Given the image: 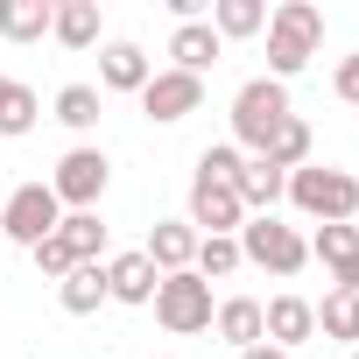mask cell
I'll list each match as a JSON object with an SVG mask.
<instances>
[{
	"instance_id": "cell-1",
	"label": "cell",
	"mask_w": 359,
	"mask_h": 359,
	"mask_svg": "<svg viewBox=\"0 0 359 359\" xmlns=\"http://www.w3.org/2000/svg\"><path fill=\"white\" fill-rule=\"evenodd\" d=\"M303 219H317V226H352L359 219V176L352 169H331V162H303V169H289V191H282Z\"/></svg>"
},
{
	"instance_id": "cell-2",
	"label": "cell",
	"mask_w": 359,
	"mask_h": 359,
	"mask_svg": "<svg viewBox=\"0 0 359 359\" xmlns=\"http://www.w3.org/2000/svg\"><path fill=\"white\" fill-rule=\"evenodd\" d=\"M324 43V8H310V0H282V8H268V78L289 85L296 71H310Z\"/></svg>"
},
{
	"instance_id": "cell-3",
	"label": "cell",
	"mask_w": 359,
	"mask_h": 359,
	"mask_svg": "<svg viewBox=\"0 0 359 359\" xmlns=\"http://www.w3.org/2000/svg\"><path fill=\"white\" fill-rule=\"evenodd\" d=\"M289 113H296V106H289V85H275V78H247V85L233 92V148H254V155H261Z\"/></svg>"
},
{
	"instance_id": "cell-4",
	"label": "cell",
	"mask_w": 359,
	"mask_h": 359,
	"mask_svg": "<svg viewBox=\"0 0 359 359\" xmlns=\"http://www.w3.org/2000/svg\"><path fill=\"white\" fill-rule=\"evenodd\" d=\"M233 240H240V261H254V268H268V275H282V282L310 268V240H303L296 226H282L275 212H268V219H247Z\"/></svg>"
},
{
	"instance_id": "cell-5",
	"label": "cell",
	"mask_w": 359,
	"mask_h": 359,
	"mask_svg": "<svg viewBox=\"0 0 359 359\" xmlns=\"http://www.w3.org/2000/svg\"><path fill=\"white\" fill-rule=\"evenodd\" d=\"M212 282L198 275V268H184V275H162L155 282V324L162 331H176V338H198V331H212Z\"/></svg>"
},
{
	"instance_id": "cell-6",
	"label": "cell",
	"mask_w": 359,
	"mask_h": 359,
	"mask_svg": "<svg viewBox=\"0 0 359 359\" xmlns=\"http://www.w3.org/2000/svg\"><path fill=\"white\" fill-rule=\"evenodd\" d=\"M57 226H64V205H57L50 184H22L8 205H0V233H8V247H36V240H50Z\"/></svg>"
},
{
	"instance_id": "cell-7",
	"label": "cell",
	"mask_w": 359,
	"mask_h": 359,
	"mask_svg": "<svg viewBox=\"0 0 359 359\" xmlns=\"http://www.w3.org/2000/svg\"><path fill=\"white\" fill-rule=\"evenodd\" d=\"M106 176H113L106 148H71V155L57 162V176H50V191H57V205H64V212H99Z\"/></svg>"
},
{
	"instance_id": "cell-8",
	"label": "cell",
	"mask_w": 359,
	"mask_h": 359,
	"mask_svg": "<svg viewBox=\"0 0 359 359\" xmlns=\"http://www.w3.org/2000/svg\"><path fill=\"white\" fill-rule=\"evenodd\" d=\"M198 106H205V78H191V71H155V78L141 85V113H148L155 127L191 120Z\"/></svg>"
},
{
	"instance_id": "cell-9",
	"label": "cell",
	"mask_w": 359,
	"mask_h": 359,
	"mask_svg": "<svg viewBox=\"0 0 359 359\" xmlns=\"http://www.w3.org/2000/svg\"><path fill=\"white\" fill-rule=\"evenodd\" d=\"M261 338H268V345H282V352L310 345V338H317V303H310V296H296V289L268 296V303H261Z\"/></svg>"
},
{
	"instance_id": "cell-10",
	"label": "cell",
	"mask_w": 359,
	"mask_h": 359,
	"mask_svg": "<svg viewBox=\"0 0 359 359\" xmlns=\"http://www.w3.org/2000/svg\"><path fill=\"white\" fill-rule=\"evenodd\" d=\"M191 226L198 233H240L247 226V205L233 198V184H205V176H191Z\"/></svg>"
},
{
	"instance_id": "cell-11",
	"label": "cell",
	"mask_w": 359,
	"mask_h": 359,
	"mask_svg": "<svg viewBox=\"0 0 359 359\" xmlns=\"http://www.w3.org/2000/svg\"><path fill=\"white\" fill-rule=\"evenodd\" d=\"M282 191H289V176H282L268 155H247V162H240V176H233V198L247 205V219H268V212L282 205Z\"/></svg>"
},
{
	"instance_id": "cell-12",
	"label": "cell",
	"mask_w": 359,
	"mask_h": 359,
	"mask_svg": "<svg viewBox=\"0 0 359 359\" xmlns=\"http://www.w3.org/2000/svg\"><path fill=\"white\" fill-rule=\"evenodd\" d=\"M141 254L155 261V275H184L198 261V226L191 219H162V226H148V247Z\"/></svg>"
},
{
	"instance_id": "cell-13",
	"label": "cell",
	"mask_w": 359,
	"mask_h": 359,
	"mask_svg": "<svg viewBox=\"0 0 359 359\" xmlns=\"http://www.w3.org/2000/svg\"><path fill=\"white\" fill-rule=\"evenodd\" d=\"M148 78H155V64H148L141 43H106V50H99V92H134V99H141Z\"/></svg>"
},
{
	"instance_id": "cell-14",
	"label": "cell",
	"mask_w": 359,
	"mask_h": 359,
	"mask_svg": "<svg viewBox=\"0 0 359 359\" xmlns=\"http://www.w3.org/2000/svg\"><path fill=\"white\" fill-rule=\"evenodd\" d=\"M169 71H191V78H205L219 57H226V43H219V29L212 22H176V36H169Z\"/></svg>"
},
{
	"instance_id": "cell-15",
	"label": "cell",
	"mask_w": 359,
	"mask_h": 359,
	"mask_svg": "<svg viewBox=\"0 0 359 359\" xmlns=\"http://www.w3.org/2000/svg\"><path fill=\"white\" fill-rule=\"evenodd\" d=\"M155 282H162V275H155V261H148L141 247L106 261V296H113V303H155Z\"/></svg>"
},
{
	"instance_id": "cell-16",
	"label": "cell",
	"mask_w": 359,
	"mask_h": 359,
	"mask_svg": "<svg viewBox=\"0 0 359 359\" xmlns=\"http://www.w3.org/2000/svg\"><path fill=\"white\" fill-rule=\"evenodd\" d=\"M99 29H106L99 0H57V15H50V36H57L64 50H92V43H99Z\"/></svg>"
},
{
	"instance_id": "cell-17",
	"label": "cell",
	"mask_w": 359,
	"mask_h": 359,
	"mask_svg": "<svg viewBox=\"0 0 359 359\" xmlns=\"http://www.w3.org/2000/svg\"><path fill=\"white\" fill-rule=\"evenodd\" d=\"M212 331L233 345V352H247V345H261V296H226L219 310H212Z\"/></svg>"
},
{
	"instance_id": "cell-18",
	"label": "cell",
	"mask_w": 359,
	"mask_h": 359,
	"mask_svg": "<svg viewBox=\"0 0 359 359\" xmlns=\"http://www.w3.org/2000/svg\"><path fill=\"white\" fill-rule=\"evenodd\" d=\"M57 303H64L71 317H92L99 303H113V296H106V261H85V268H71V275L57 282Z\"/></svg>"
},
{
	"instance_id": "cell-19",
	"label": "cell",
	"mask_w": 359,
	"mask_h": 359,
	"mask_svg": "<svg viewBox=\"0 0 359 359\" xmlns=\"http://www.w3.org/2000/svg\"><path fill=\"white\" fill-rule=\"evenodd\" d=\"M50 15H57V0H0V36L8 43H43Z\"/></svg>"
},
{
	"instance_id": "cell-20",
	"label": "cell",
	"mask_w": 359,
	"mask_h": 359,
	"mask_svg": "<svg viewBox=\"0 0 359 359\" xmlns=\"http://www.w3.org/2000/svg\"><path fill=\"white\" fill-rule=\"evenodd\" d=\"M36 120H43V99H36L22 78H8V71H0V134H8V141H22Z\"/></svg>"
},
{
	"instance_id": "cell-21",
	"label": "cell",
	"mask_w": 359,
	"mask_h": 359,
	"mask_svg": "<svg viewBox=\"0 0 359 359\" xmlns=\"http://www.w3.org/2000/svg\"><path fill=\"white\" fill-rule=\"evenodd\" d=\"M205 22L219 29V43H240V36H261L268 29V8H261V0H212Z\"/></svg>"
},
{
	"instance_id": "cell-22",
	"label": "cell",
	"mask_w": 359,
	"mask_h": 359,
	"mask_svg": "<svg viewBox=\"0 0 359 359\" xmlns=\"http://www.w3.org/2000/svg\"><path fill=\"white\" fill-rule=\"evenodd\" d=\"M64 247H71V261L85 268V261H106V219L99 212H64Z\"/></svg>"
},
{
	"instance_id": "cell-23",
	"label": "cell",
	"mask_w": 359,
	"mask_h": 359,
	"mask_svg": "<svg viewBox=\"0 0 359 359\" xmlns=\"http://www.w3.org/2000/svg\"><path fill=\"white\" fill-rule=\"evenodd\" d=\"M99 113H106V92H99V85H64V92H57V120H64L71 134H92Z\"/></svg>"
},
{
	"instance_id": "cell-24",
	"label": "cell",
	"mask_w": 359,
	"mask_h": 359,
	"mask_svg": "<svg viewBox=\"0 0 359 359\" xmlns=\"http://www.w3.org/2000/svg\"><path fill=\"white\" fill-rule=\"evenodd\" d=\"M205 282H226V275H240L247 261H240V240L233 233H198V261H191Z\"/></svg>"
},
{
	"instance_id": "cell-25",
	"label": "cell",
	"mask_w": 359,
	"mask_h": 359,
	"mask_svg": "<svg viewBox=\"0 0 359 359\" xmlns=\"http://www.w3.org/2000/svg\"><path fill=\"white\" fill-rule=\"evenodd\" d=\"M261 155H268V162H275L282 176H289V169H303V162H310V120H296V113H289V120L275 127V141H268Z\"/></svg>"
},
{
	"instance_id": "cell-26",
	"label": "cell",
	"mask_w": 359,
	"mask_h": 359,
	"mask_svg": "<svg viewBox=\"0 0 359 359\" xmlns=\"http://www.w3.org/2000/svg\"><path fill=\"white\" fill-rule=\"evenodd\" d=\"M317 331H324V338H338V345H359V296L331 289V296L317 303Z\"/></svg>"
},
{
	"instance_id": "cell-27",
	"label": "cell",
	"mask_w": 359,
	"mask_h": 359,
	"mask_svg": "<svg viewBox=\"0 0 359 359\" xmlns=\"http://www.w3.org/2000/svg\"><path fill=\"white\" fill-rule=\"evenodd\" d=\"M310 261H324V268L359 261V226H317L310 233Z\"/></svg>"
},
{
	"instance_id": "cell-28",
	"label": "cell",
	"mask_w": 359,
	"mask_h": 359,
	"mask_svg": "<svg viewBox=\"0 0 359 359\" xmlns=\"http://www.w3.org/2000/svg\"><path fill=\"white\" fill-rule=\"evenodd\" d=\"M240 162H247V155H240L233 141H212V148L198 155V176H205V184H233V176H240Z\"/></svg>"
},
{
	"instance_id": "cell-29",
	"label": "cell",
	"mask_w": 359,
	"mask_h": 359,
	"mask_svg": "<svg viewBox=\"0 0 359 359\" xmlns=\"http://www.w3.org/2000/svg\"><path fill=\"white\" fill-rule=\"evenodd\" d=\"M29 261H36V268H43L50 282H64V275L78 268V261H71V247H64V233H50V240H36V247H29Z\"/></svg>"
},
{
	"instance_id": "cell-30",
	"label": "cell",
	"mask_w": 359,
	"mask_h": 359,
	"mask_svg": "<svg viewBox=\"0 0 359 359\" xmlns=\"http://www.w3.org/2000/svg\"><path fill=\"white\" fill-rule=\"evenodd\" d=\"M331 92H338L345 106H359V50H352V57H338V71H331Z\"/></svg>"
},
{
	"instance_id": "cell-31",
	"label": "cell",
	"mask_w": 359,
	"mask_h": 359,
	"mask_svg": "<svg viewBox=\"0 0 359 359\" xmlns=\"http://www.w3.org/2000/svg\"><path fill=\"white\" fill-rule=\"evenodd\" d=\"M331 282H338L345 296H359V261H345V268H331Z\"/></svg>"
},
{
	"instance_id": "cell-32",
	"label": "cell",
	"mask_w": 359,
	"mask_h": 359,
	"mask_svg": "<svg viewBox=\"0 0 359 359\" xmlns=\"http://www.w3.org/2000/svg\"><path fill=\"white\" fill-rule=\"evenodd\" d=\"M240 359H289V352H282V345H268V338H261V345H247V352H240Z\"/></svg>"
},
{
	"instance_id": "cell-33",
	"label": "cell",
	"mask_w": 359,
	"mask_h": 359,
	"mask_svg": "<svg viewBox=\"0 0 359 359\" xmlns=\"http://www.w3.org/2000/svg\"><path fill=\"white\" fill-rule=\"evenodd\" d=\"M345 359H359V345H352V352H345Z\"/></svg>"
}]
</instances>
